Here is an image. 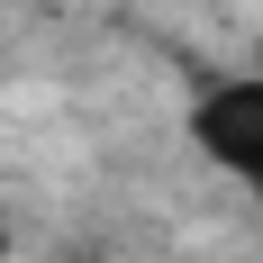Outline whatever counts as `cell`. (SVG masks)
<instances>
[{
    "instance_id": "cell-2",
    "label": "cell",
    "mask_w": 263,
    "mask_h": 263,
    "mask_svg": "<svg viewBox=\"0 0 263 263\" xmlns=\"http://www.w3.org/2000/svg\"><path fill=\"white\" fill-rule=\"evenodd\" d=\"M0 263H9V218H0Z\"/></svg>"
},
{
    "instance_id": "cell-1",
    "label": "cell",
    "mask_w": 263,
    "mask_h": 263,
    "mask_svg": "<svg viewBox=\"0 0 263 263\" xmlns=\"http://www.w3.org/2000/svg\"><path fill=\"white\" fill-rule=\"evenodd\" d=\"M191 145L263 200V82H209L191 100Z\"/></svg>"
}]
</instances>
